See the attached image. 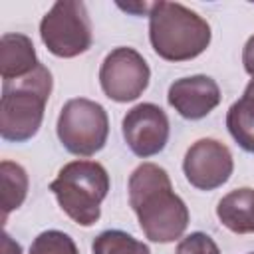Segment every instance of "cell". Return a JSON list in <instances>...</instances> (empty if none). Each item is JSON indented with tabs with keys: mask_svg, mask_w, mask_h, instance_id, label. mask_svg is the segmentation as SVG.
<instances>
[{
	"mask_svg": "<svg viewBox=\"0 0 254 254\" xmlns=\"http://www.w3.org/2000/svg\"><path fill=\"white\" fill-rule=\"evenodd\" d=\"M129 204L151 242L169 244L179 240L190 220L185 200L173 190L169 173L155 163H143L131 173Z\"/></svg>",
	"mask_w": 254,
	"mask_h": 254,
	"instance_id": "6da1fadb",
	"label": "cell"
},
{
	"mask_svg": "<svg viewBox=\"0 0 254 254\" xmlns=\"http://www.w3.org/2000/svg\"><path fill=\"white\" fill-rule=\"evenodd\" d=\"M208 22L179 2H153L149 12V40L155 54L167 62H187L210 44Z\"/></svg>",
	"mask_w": 254,
	"mask_h": 254,
	"instance_id": "7a4b0ae2",
	"label": "cell"
},
{
	"mask_svg": "<svg viewBox=\"0 0 254 254\" xmlns=\"http://www.w3.org/2000/svg\"><path fill=\"white\" fill-rule=\"evenodd\" d=\"M52 85V71L44 64L20 79L2 83L0 137L4 141L24 143L40 131Z\"/></svg>",
	"mask_w": 254,
	"mask_h": 254,
	"instance_id": "3957f363",
	"label": "cell"
},
{
	"mask_svg": "<svg viewBox=\"0 0 254 254\" xmlns=\"http://www.w3.org/2000/svg\"><path fill=\"white\" fill-rule=\"evenodd\" d=\"M60 208L79 226H93L101 216V202L109 192V175L97 161L77 159L64 165L50 183Z\"/></svg>",
	"mask_w": 254,
	"mask_h": 254,
	"instance_id": "277c9868",
	"label": "cell"
},
{
	"mask_svg": "<svg viewBox=\"0 0 254 254\" xmlns=\"http://www.w3.org/2000/svg\"><path fill=\"white\" fill-rule=\"evenodd\" d=\"M56 131L65 151L77 157H91L107 143L109 117L101 103L87 97H73L60 109Z\"/></svg>",
	"mask_w": 254,
	"mask_h": 254,
	"instance_id": "5b68a950",
	"label": "cell"
},
{
	"mask_svg": "<svg viewBox=\"0 0 254 254\" xmlns=\"http://www.w3.org/2000/svg\"><path fill=\"white\" fill-rule=\"evenodd\" d=\"M40 38L50 54L75 58L91 46V22L83 2L58 0L40 22Z\"/></svg>",
	"mask_w": 254,
	"mask_h": 254,
	"instance_id": "8992f818",
	"label": "cell"
},
{
	"mask_svg": "<svg viewBox=\"0 0 254 254\" xmlns=\"http://www.w3.org/2000/svg\"><path fill=\"white\" fill-rule=\"evenodd\" d=\"M149 79V64L137 50L127 46L111 50L99 67L101 89L109 99L117 103L135 101L147 89Z\"/></svg>",
	"mask_w": 254,
	"mask_h": 254,
	"instance_id": "52a82bcc",
	"label": "cell"
},
{
	"mask_svg": "<svg viewBox=\"0 0 254 254\" xmlns=\"http://www.w3.org/2000/svg\"><path fill=\"white\" fill-rule=\"evenodd\" d=\"M234 171L230 149L210 137L194 141L183 159V173L187 181L198 190H214L222 187Z\"/></svg>",
	"mask_w": 254,
	"mask_h": 254,
	"instance_id": "ba28073f",
	"label": "cell"
},
{
	"mask_svg": "<svg viewBox=\"0 0 254 254\" xmlns=\"http://www.w3.org/2000/svg\"><path fill=\"white\" fill-rule=\"evenodd\" d=\"M121 129L127 147L141 159L159 155L169 141V117L155 103L131 107L123 117Z\"/></svg>",
	"mask_w": 254,
	"mask_h": 254,
	"instance_id": "9c48e42d",
	"label": "cell"
},
{
	"mask_svg": "<svg viewBox=\"0 0 254 254\" xmlns=\"http://www.w3.org/2000/svg\"><path fill=\"white\" fill-rule=\"evenodd\" d=\"M220 87L208 75H189L175 79L169 87V105L185 119H202L220 103Z\"/></svg>",
	"mask_w": 254,
	"mask_h": 254,
	"instance_id": "30bf717a",
	"label": "cell"
},
{
	"mask_svg": "<svg viewBox=\"0 0 254 254\" xmlns=\"http://www.w3.org/2000/svg\"><path fill=\"white\" fill-rule=\"evenodd\" d=\"M40 65L36 48L26 34L8 32L0 38V75L4 81L20 79Z\"/></svg>",
	"mask_w": 254,
	"mask_h": 254,
	"instance_id": "8fae6325",
	"label": "cell"
},
{
	"mask_svg": "<svg viewBox=\"0 0 254 254\" xmlns=\"http://www.w3.org/2000/svg\"><path fill=\"white\" fill-rule=\"evenodd\" d=\"M216 216L234 234L254 232V189H234L218 200Z\"/></svg>",
	"mask_w": 254,
	"mask_h": 254,
	"instance_id": "7c38bea8",
	"label": "cell"
},
{
	"mask_svg": "<svg viewBox=\"0 0 254 254\" xmlns=\"http://www.w3.org/2000/svg\"><path fill=\"white\" fill-rule=\"evenodd\" d=\"M0 179H2V222H6L8 214L20 208L28 196V173L22 165L14 161L0 163Z\"/></svg>",
	"mask_w": 254,
	"mask_h": 254,
	"instance_id": "4fadbf2b",
	"label": "cell"
},
{
	"mask_svg": "<svg viewBox=\"0 0 254 254\" xmlns=\"http://www.w3.org/2000/svg\"><path fill=\"white\" fill-rule=\"evenodd\" d=\"M226 127L232 139L248 153H254V99L242 95L226 113Z\"/></svg>",
	"mask_w": 254,
	"mask_h": 254,
	"instance_id": "5bb4252c",
	"label": "cell"
},
{
	"mask_svg": "<svg viewBox=\"0 0 254 254\" xmlns=\"http://www.w3.org/2000/svg\"><path fill=\"white\" fill-rule=\"evenodd\" d=\"M93 254H151L149 246L123 230H103L91 244Z\"/></svg>",
	"mask_w": 254,
	"mask_h": 254,
	"instance_id": "9a60e30c",
	"label": "cell"
},
{
	"mask_svg": "<svg viewBox=\"0 0 254 254\" xmlns=\"http://www.w3.org/2000/svg\"><path fill=\"white\" fill-rule=\"evenodd\" d=\"M30 254H79V252L69 234L62 230H44L32 240Z\"/></svg>",
	"mask_w": 254,
	"mask_h": 254,
	"instance_id": "2e32d148",
	"label": "cell"
},
{
	"mask_svg": "<svg viewBox=\"0 0 254 254\" xmlns=\"http://www.w3.org/2000/svg\"><path fill=\"white\" fill-rule=\"evenodd\" d=\"M177 254H220V250L206 232H190L179 240Z\"/></svg>",
	"mask_w": 254,
	"mask_h": 254,
	"instance_id": "e0dca14e",
	"label": "cell"
},
{
	"mask_svg": "<svg viewBox=\"0 0 254 254\" xmlns=\"http://www.w3.org/2000/svg\"><path fill=\"white\" fill-rule=\"evenodd\" d=\"M242 64H244V69L248 75L254 77V34L246 40L244 44V50H242Z\"/></svg>",
	"mask_w": 254,
	"mask_h": 254,
	"instance_id": "ac0fdd59",
	"label": "cell"
},
{
	"mask_svg": "<svg viewBox=\"0 0 254 254\" xmlns=\"http://www.w3.org/2000/svg\"><path fill=\"white\" fill-rule=\"evenodd\" d=\"M2 254H22V246L6 230L2 232Z\"/></svg>",
	"mask_w": 254,
	"mask_h": 254,
	"instance_id": "d6986e66",
	"label": "cell"
},
{
	"mask_svg": "<svg viewBox=\"0 0 254 254\" xmlns=\"http://www.w3.org/2000/svg\"><path fill=\"white\" fill-rule=\"evenodd\" d=\"M244 95L254 99V77H252V79H250V83L246 85V89H244Z\"/></svg>",
	"mask_w": 254,
	"mask_h": 254,
	"instance_id": "ffe728a7",
	"label": "cell"
},
{
	"mask_svg": "<svg viewBox=\"0 0 254 254\" xmlns=\"http://www.w3.org/2000/svg\"><path fill=\"white\" fill-rule=\"evenodd\" d=\"M250 254H254V252H250Z\"/></svg>",
	"mask_w": 254,
	"mask_h": 254,
	"instance_id": "44dd1931",
	"label": "cell"
}]
</instances>
